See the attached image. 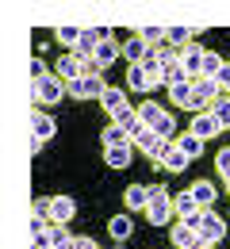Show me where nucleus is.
Segmentation results:
<instances>
[{"mask_svg": "<svg viewBox=\"0 0 230 249\" xmlns=\"http://www.w3.org/2000/svg\"><path fill=\"white\" fill-rule=\"evenodd\" d=\"M66 96H69V85L62 81V77H54V73L31 85V100L38 104V107H54V104H62Z\"/></svg>", "mask_w": 230, "mask_h": 249, "instance_id": "nucleus-1", "label": "nucleus"}, {"mask_svg": "<svg viewBox=\"0 0 230 249\" xmlns=\"http://www.w3.org/2000/svg\"><path fill=\"white\" fill-rule=\"evenodd\" d=\"M223 100V89H219V81H211V77H199L192 81V100H188V111H211L215 104Z\"/></svg>", "mask_w": 230, "mask_h": 249, "instance_id": "nucleus-2", "label": "nucleus"}, {"mask_svg": "<svg viewBox=\"0 0 230 249\" xmlns=\"http://www.w3.org/2000/svg\"><path fill=\"white\" fill-rule=\"evenodd\" d=\"M104 92H107V85H104V73L81 77V81H73V85H69V96H73V100H100Z\"/></svg>", "mask_w": 230, "mask_h": 249, "instance_id": "nucleus-3", "label": "nucleus"}, {"mask_svg": "<svg viewBox=\"0 0 230 249\" xmlns=\"http://www.w3.org/2000/svg\"><path fill=\"white\" fill-rule=\"evenodd\" d=\"M188 161H192V157H184V150H180L177 142H165V150L158 154V161H154V165H158V169H165V173H184V169H188Z\"/></svg>", "mask_w": 230, "mask_h": 249, "instance_id": "nucleus-4", "label": "nucleus"}, {"mask_svg": "<svg viewBox=\"0 0 230 249\" xmlns=\"http://www.w3.org/2000/svg\"><path fill=\"white\" fill-rule=\"evenodd\" d=\"M199 238L203 242H211V246H219L223 238H227V218L215 215V211H203V226H199Z\"/></svg>", "mask_w": 230, "mask_h": 249, "instance_id": "nucleus-5", "label": "nucleus"}, {"mask_svg": "<svg viewBox=\"0 0 230 249\" xmlns=\"http://www.w3.org/2000/svg\"><path fill=\"white\" fill-rule=\"evenodd\" d=\"M54 77H62L66 85H73V81L85 77V62H81L77 54H62V58L54 62Z\"/></svg>", "mask_w": 230, "mask_h": 249, "instance_id": "nucleus-6", "label": "nucleus"}, {"mask_svg": "<svg viewBox=\"0 0 230 249\" xmlns=\"http://www.w3.org/2000/svg\"><path fill=\"white\" fill-rule=\"evenodd\" d=\"M31 126H35V150H42L54 134H58V123H54V115H46V111H35L31 115Z\"/></svg>", "mask_w": 230, "mask_h": 249, "instance_id": "nucleus-7", "label": "nucleus"}, {"mask_svg": "<svg viewBox=\"0 0 230 249\" xmlns=\"http://www.w3.org/2000/svg\"><path fill=\"white\" fill-rule=\"evenodd\" d=\"M203 58H207V50H203V46H196V42L180 50V62H184V69H188V77H192V81H199V77H203Z\"/></svg>", "mask_w": 230, "mask_h": 249, "instance_id": "nucleus-8", "label": "nucleus"}, {"mask_svg": "<svg viewBox=\"0 0 230 249\" xmlns=\"http://www.w3.org/2000/svg\"><path fill=\"white\" fill-rule=\"evenodd\" d=\"M173 215H177V207H173V196H169V199H150V207H146V222H154V226L173 222Z\"/></svg>", "mask_w": 230, "mask_h": 249, "instance_id": "nucleus-9", "label": "nucleus"}, {"mask_svg": "<svg viewBox=\"0 0 230 249\" xmlns=\"http://www.w3.org/2000/svg\"><path fill=\"white\" fill-rule=\"evenodd\" d=\"M180 81H192L188 77V69H184V62H180V54H169L165 58V69H161V85H180Z\"/></svg>", "mask_w": 230, "mask_h": 249, "instance_id": "nucleus-10", "label": "nucleus"}, {"mask_svg": "<svg viewBox=\"0 0 230 249\" xmlns=\"http://www.w3.org/2000/svg\"><path fill=\"white\" fill-rule=\"evenodd\" d=\"M104 38H107V31H85V35H81V42H77V50H73V54H77L81 62H92Z\"/></svg>", "mask_w": 230, "mask_h": 249, "instance_id": "nucleus-11", "label": "nucleus"}, {"mask_svg": "<svg viewBox=\"0 0 230 249\" xmlns=\"http://www.w3.org/2000/svg\"><path fill=\"white\" fill-rule=\"evenodd\" d=\"M188 130H192L196 138H203V142H207V138H215V134H223V126H219V119H215L211 111H199L196 119H192V126H188Z\"/></svg>", "mask_w": 230, "mask_h": 249, "instance_id": "nucleus-12", "label": "nucleus"}, {"mask_svg": "<svg viewBox=\"0 0 230 249\" xmlns=\"http://www.w3.org/2000/svg\"><path fill=\"white\" fill-rule=\"evenodd\" d=\"M123 207H127V211H146V207H150V184H127Z\"/></svg>", "mask_w": 230, "mask_h": 249, "instance_id": "nucleus-13", "label": "nucleus"}, {"mask_svg": "<svg viewBox=\"0 0 230 249\" xmlns=\"http://www.w3.org/2000/svg\"><path fill=\"white\" fill-rule=\"evenodd\" d=\"M100 107H104L107 115H119L123 107H131V104H127V89H115V85H107V92L100 96Z\"/></svg>", "mask_w": 230, "mask_h": 249, "instance_id": "nucleus-14", "label": "nucleus"}, {"mask_svg": "<svg viewBox=\"0 0 230 249\" xmlns=\"http://www.w3.org/2000/svg\"><path fill=\"white\" fill-rule=\"evenodd\" d=\"M107 234L115 238V242H127L134 234V218H131V211H123V215H111L107 218Z\"/></svg>", "mask_w": 230, "mask_h": 249, "instance_id": "nucleus-15", "label": "nucleus"}, {"mask_svg": "<svg viewBox=\"0 0 230 249\" xmlns=\"http://www.w3.org/2000/svg\"><path fill=\"white\" fill-rule=\"evenodd\" d=\"M150 50H154V46H150L146 38H138V35L123 42V58H127V62H131V65H142V62H146V58H150Z\"/></svg>", "mask_w": 230, "mask_h": 249, "instance_id": "nucleus-16", "label": "nucleus"}, {"mask_svg": "<svg viewBox=\"0 0 230 249\" xmlns=\"http://www.w3.org/2000/svg\"><path fill=\"white\" fill-rule=\"evenodd\" d=\"M169 242H173V249H192L199 242V234L192 230V226H184L180 218H177V226L169 230Z\"/></svg>", "mask_w": 230, "mask_h": 249, "instance_id": "nucleus-17", "label": "nucleus"}, {"mask_svg": "<svg viewBox=\"0 0 230 249\" xmlns=\"http://www.w3.org/2000/svg\"><path fill=\"white\" fill-rule=\"evenodd\" d=\"M123 89H127V92H150V89H154V81H150V77H146V69H142V65H127V85H123Z\"/></svg>", "mask_w": 230, "mask_h": 249, "instance_id": "nucleus-18", "label": "nucleus"}, {"mask_svg": "<svg viewBox=\"0 0 230 249\" xmlns=\"http://www.w3.org/2000/svg\"><path fill=\"white\" fill-rule=\"evenodd\" d=\"M119 54H123V42H115V38L107 35V38L100 42V50H96V58H92V62H96L100 69H107V65H115V58H119Z\"/></svg>", "mask_w": 230, "mask_h": 249, "instance_id": "nucleus-19", "label": "nucleus"}, {"mask_svg": "<svg viewBox=\"0 0 230 249\" xmlns=\"http://www.w3.org/2000/svg\"><path fill=\"white\" fill-rule=\"evenodd\" d=\"M50 211H54V222H69L77 215V199L73 196H54L50 199Z\"/></svg>", "mask_w": 230, "mask_h": 249, "instance_id": "nucleus-20", "label": "nucleus"}, {"mask_svg": "<svg viewBox=\"0 0 230 249\" xmlns=\"http://www.w3.org/2000/svg\"><path fill=\"white\" fill-rule=\"evenodd\" d=\"M131 142H127V146H104V161H107V165H111V169H127V165H131Z\"/></svg>", "mask_w": 230, "mask_h": 249, "instance_id": "nucleus-21", "label": "nucleus"}, {"mask_svg": "<svg viewBox=\"0 0 230 249\" xmlns=\"http://www.w3.org/2000/svg\"><path fill=\"white\" fill-rule=\"evenodd\" d=\"M192 196H196V203L203 207V211H211V203H215V196H219V188L211 184V180H196V184L188 188Z\"/></svg>", "mask_w": 230, "mask_h": 249, "instance_id": "nucleus-22", "label": "nucleus"}, {"mask_svg": "<svg viewBox=\"0 0 230 249\" xmlns=\"http://www.w3.org/2000/svg\"><path fill=\"white\" fill-rule=\"evenodd\" d=\"M173 207H177V218H188V215H196V211H203L192 192H177L173 196Z\"/></svg>", "mask_w": 230, "mask_h": 249, "instance_id": "nucleus-23", "label": "nucleus"}, {"mask_svg": "<svg viewBox=\"0 0 230 249\" xmlns=\"http://www.w3.org/2000/svg\"><path fill=\"white\" fill-rule=\"evenodd\" d=\"M161 115H165V107L158 104V100H142V104H138V119H142L146 126H158Z\"/></svg>", "mask_w": 230, "mask_h": 249, "instance_id": "nucleus-24", "label": "nucleus"}, {"mask_svg": "<svg viewBox=\"0 0 230 249\" xmlns=\"http://www.w3.org/2000/svg\"><path fill=\"white\" fill-rule=\"evenodd\" d=\"M177 146L184 150V157H199V154H203V146H207V142H203V138H196L192 130H184V134H177Z\"/></svg>", "mask_w": 230, "mask_h": 249, "instance_id": "nucleus-25", "label": "nucleus"}, {"mask_svg": "<svg viewBox=\"0 0 230 249\" xmlns=\"http://www.w3.org/2000/svg\"><path fill=\"white\" fill-rule=\"evenodd\" d=\"M81 35H85V27H54V38L66 46L69 54L77 50V42H81Z\"/></svg>", "mask_w": 230, "mask_h": 249, "instance_id": "nucleus-26", "label": "nucleus"}, {"mask_svg": "<svg viewBox=\"0 0 230 249\" xmlns=\"http://www.w3.org/2000/svg\"><path fill=\"white\" fill-rule=\"evenodd\" d=\"M100 142H104V146H127V142H131V134H127V130H123V126H104V130H100Z\"/></svg>", "mask_w": 230, "mask_h": 249, "instance_id": "nucleus-27", "label": "nucleus"}, {"mask_svg": "<svg viewBox=\"0 0 230 249\" xmlns=\"http://www.w3.org/2000/svg\"><path fill=\"white\" fill-rule=\"evenodd\" d=\"M138 38H146L150 46H161V42H169V27H158V23H146V27H138Z\"/></svg>", "mask_w": 230, "mask_h": 249, "instance_id": "nucleus-28", "label": "nucleus"}, {"mask_svg": "<svg viewBox=\"0 0 230 249\" xmlns=\"http://www.w3.org/2000/svg\"><path fill=\"white\" fill-rule=\"evenodd\" d=\"M111 123H115V126H123V130H127V134H131L134 126L142 123V119H138V107H123V111H119V115H111Z\"/></svg>", "mask_w": 230, "mask_h": 249, "instance_id": "nucleus-29", "label": "nucleus"}, {"mask_svg": "<svg viewBox=\"0 0 230 249\" xmlns=\"http://www.w3.org/2000/svg\"><path fill=\"white\" fill-rule=\"evenodd\" d=\"M169 100H173L177 107H188V100H192V81H180V85H173V89H169Z\"/></svg>", "mask_w": 230, "mask_h": 249, "instance_id": "nucleus-30", "label": "nucleus"}, {"mask_svg": "<svg viewBox=\"0 0 230 249\" xmlns=\"http://www.w3.org/2000/svg\"><path fill=\"white\" fill-rule=\"evenodd\" d=\"M223 58L215 54V50H207V58H203V77H211V81H219V73H223Z\"/></svg>", "mask_w": 230, "mask_h": 249, "instance_id": "nucleus-31", "label": "nucleus"}, {"mask_svg": "<svg viewBox=\"0 0 230 249\" xmlns=\"http://www.w3.org/2000/svg\"><path fill=\"white\" fill-rule=\"evenodd\" d=\"M154 130H158V134H161L165 142H177V138H173V130H177V119H173V115H169V111H165L161 119H158V126H154Z\"/></svg>", "mask_w": 230, "mask_h": 249, "instance_id": "nucleus-32", "label": "nucleus"}, {"mask_svg": "<svg viewBox=\"0 0 230 249\" xmlns=\"http://www.w3.org/2000/svg\"><path fill=\"white\" fill-rule=\"evenodd\" d=\"M211 115H215V119H219V126L227 130V126H230V96H223V100L211 107Z\"/></svg>", "mask_w": 230, "mask_h": 249, "instance_id": "nucleus-33", "label": "nucleus"}, {"mask_svg": "<svg viewBox=\"0 0 230 249\" xmlns=\"http://www.w3.org/2000/svg\"><path fill=\"white\" fill-rule=\"evenodd\" d=\"M215 169H219V177H223V180L230 184V146H227V150H219V154H215Z\"/></svg>", "mask_w": 230, "mask_h": 249, "instance_id": "nucleus-34", "label": "nucleus"}, {"mask_svg": "<svg viewBox=\"0 0 230 249\" xmlns=\"http://www.w3.org/2000/svg\"><path fill=\"white\" fill-rule=\"evenodd\" d=\"M31 218H46V222H54V211H50V199H35V203H31Z\"/></svg>", "mask_w": 230, "mask_h": 249, "instance_id": "nucleus-35", "label": "nucleus"}, {"mask_svg": "<svg viewBox=\"0 0 230 249\" xmlns=\"http://www.w3.org/2000/svg\"><path fill=\"white\" fill-rule=\"evenodd\" d=\"M42 77H50V73H46V62L35 58V62H31V85H35V81H42Z\"/></svg>", "mask_w": 230, "mask_h": 249, "instance_id": "nucleus-36", "label": "nucleus"}, {"mask_svg": "<svg viewBox=\"0 0 230 249\" xmlns=\"http://www.w3.org/2000/svg\"><path fill=\"white\" fill-rule=\"evenodd\" d=\"M180 222H184V226H192V230L199 234V226H203V211H196V215H188V218H180Z\"/></svg>", "mask_w": 230, "mask_h": 249, "instance_id": "nucleus-37", "label": "nucleus"}, {"mask_svg": "<svg viewBox=\"0 0 230 249\" xmlns=\"http://www.w3.org/2000/svg\"><path fill=\"white\" fill-rule=\"evenodd\" d=\"M150 199H169V188L165 184H150Z\"/></svg>", "mask_w": 230, "mask_h": 249, "instance_id": "nucleus-38", "label": "nucleus"}, {"mask_svg": "<svg viewBox=\"0 0 230 249\" xmlns=\"http://www.w3.org/2000/svg\"><path fill=\"white\" fill-rule=\"evenodd\" d=\"M219 89H223V92H230V62L223 65V73H219Z\"/></svg>", "mask_w": 230, "mask_h": 249, "instance_id": "nucleus-39", "label": "nucleus"}, {"mask_svg": "<svg viewBox=\"0 0 230 249\" xmlns=\"http://www.w3.org/2000/svg\"><path fill=\"white\" fill-rule=\"evenodd\" d=\"M54 249H81V242H77V238H66V242H58Z\"/></svg>", "mask_w": 230, "mask_h": 249, "instance_id": "nucleus-40", "label": "nucleus"}, {"mask_svg": "<svg viewBox=\"0 0 230 249\" xmlns=\"http://www.w3.org/2000/svg\"><path fill=\"white\" fill-rule=\"evenodd\" d=\"M77 242H81V249H100L96 242H92V238H77Z\"/></svg>", "mask_w": 230, "mask_h": 249, "instance_id": "nucleus-41", "label": "nucleus"}, {"mask_svg": "<svg viewBox=\"0 0 230 249\" xmlns=\"http://www.w3.org/2000/svg\"><path fill=\"white\" fill-rule=\"evenodd\" d=\"M192 249H215V246H211V242H203V238H199V242H196V246H192Z\"/></svg>", "mask_w": 230, "mask_h": 249, "instance_id": "nucleus-42", "label": "nucleus"}]
</instances>
